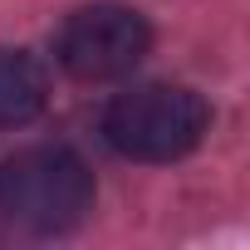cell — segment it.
<instances>
[{"label":"cell","mask_w":250,"mask_h":250,"mask_svg":"<svg viewBox=\"0 0 250 250\" xmlns=\"http://www.w3.org/2000/svg\"><path fill=\"white\" fill-rule=\"evenodd\" d=\"M93 211V172L59 143L20 147L0 162V216L35 235L74 230Z\"/></svg>","instance_id":"obj_1"},{"label":"cell","mask_w":250,"mask_h":250,"mask_svg":"<svg viewBox=\"0 0 250 250\" xmlns=\"http://www.w3.org/2000/svg\"><path fill=\"white\" fill-rule=\"evenodd\" d=\"M211 123V108L187 83H138L118 93L103 113V138L133 162H177L187 157Z\"/></svg>","instance_id":"obj_2"},{"label":"cell","mask_w":250,"mask_h":250,"mask_svg":"<svg viewBox=\"0 0 250 250\" xmlns=\"http://www.w3.org/2000/svg\"><path fill=\"white\" fill-rule=\"evenodd\" d=\"M152 49V30L133 5H83L59 25L54 54L59 64L79 79V83H108L123 79L143 64V54Z\"/></svg>","instance_id":"obj_3"},{"label":"cell","mask_w":250,"mask_h":250,"mask_svg":"<svg viewBox=\"0 0 250 250\" xmlns=\"http://www.w3.org/2000/svg\"><path fill=\"white\" fill-rule=\"evenodd\" d=\"M44 108V69L25 49H0V128H25Z\"/></svg>","instance_id":"obj_4"}]
</instances>
